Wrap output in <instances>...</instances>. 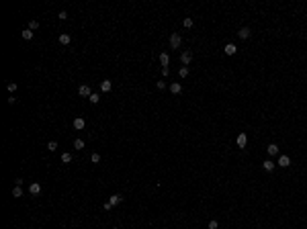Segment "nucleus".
I'll return each mask as SVG.
<instances>
[{
	"label": "nucleus",
	"instance_id": "obj_11",
	"mask_svg": "<svg viewBox=\"0 0 307 229\" xmlns=\"http://www.w3.org/2000/svg\"><path fill=\"white\" fill-rule=\"evenodd\" d=\"M170 92L172 94H180V92H182V86H180L178 82H172L170 84Z\"/></svg>",
	"mask_w": 307,
	"mask_h": 229
},
{
	"label": "nucleus",
	"instance_id": "obj_32",
	"mask_svg": "<svg viewBox=\"0 0 307 229\" xmlns=\"http://www.w3.org/2000/svg\"><path fill=\"white\" fill-rule=\"evenodd\" d=\"M113 229H119V227H113Z\"/></svg>",
	"mask_w": 307,
	"mask_h": 229
},
{
	"label": "nucleus",
	"instance_id": "obj_15",
	"mask_svg": "<svg viewBox=\"0 0 307 229\" xmlns=\"http://www.w3.org/2000/svg\"><path fill=\"white\" fill-rule=\"evenodd\" d=\"M70 41H72V37H70L68 33H61L60 35V43H61V45H70Z\"/></svg>",
	"mask_w": 307,
	"mask_h": 229
},
{
	"label": "nucleus",
	"instance_id": "obj_27",
	"mask_svg": "<svg viewBox=\"0 0 307 229\" xmlns=\"http://www.w3.org/2000/svg\"><path fill=\"white\" fill-rule=\"evenodd\" d=\"M37 27H39V20H31V23H29V29H31V31H35Z\"/></svg>",
	"mask_w": 307,
	"mask_h": 229
},
{
	"label": "nucleus",
	"instance_id": "obj_4",
	"mask_svg": "<svg viewBox=\"0 0 307 229\" xmlns=\"http://www.w3.org/2000/svg\"><path fill=\"white\" fill-rule=\"evenodd\" d=\"M276 164H279L280 168H289V166H291V158L283 154V155H279V162H276Z\"/></svg>",
	"mask_w": 307,
	"mask_h": 229
},
{
	"label": "nucleus",
	"instance_id": "obj_6",
	"mask_svg": "<svg viewBox=\"0 0 307 229\" xmlns=\"http://www.w3.org/2000/svg\"><path fill=\"white\" fill-rule=\"evenodd\" d=\"M266 154H268V155H279V154H280L279 145H276V143H270V145H266Z\"/></svg>",
	"mask_w": 307,
	"mask_h": 229
},
{
	"label": "nucleus",
	"instance_id": "obj_26",
	"mask_svg": "<svg viewBox=\"0 0 307 229\" xmlns=\"http://www.w3.org/2000/svg\"><path fill=\"white\" fill-rule=\"evenodd\" d=\"M6 88H8V92L13 94L14 90H16V84H14V82H8V84H6Z\"/></svg>",
	"mask_w": 307,
	"mask_h": 229
},
{
	"label": "nucleus",
	"instance_id": "obj_12",
	"mask_svg": "<svg viewBox=\"0 0 307 229\" xmlns=\"http://www.w3.org/2000/svg\"><path fill=\"white\" fill-rule=\"evenodd\" d=\"M239 39H248V37H250V35H252V31H250V29H248V27H242V29H239Z\"/></svg>",
	"mask_w": 307,
	"mask_h": 229
},
{
	"label": "nucleus",
	"instance_id": "obj_29",
	"mask_svg": "<svg viewBox=\"0 0 307 229\" xmlns=\"http://www.w3.org/2000/svg\"><path fill=\"white\" fill-rule=\"evenodd\" d=\"M156 88H158V90H164V88H166V82H162V80L156 82Z\"/></svg>",
	"mask_w": 307,
	"mask_h": 229
},
{
	"label": "nucleus",
	"instance_id": "obj_3",
	"mask_svg": "<svg viewBox=\"0 0 307 229\" xmlns=\"http://www.w3.org/2000/svg\"><path fill=\"white\" fill-rule=\"evenodd\" d=\"M236 143H238V147L244 149L246 145H248V135H246V133H239L238 137H236Z\"/></svg>",
	"mask_w": 307,
	"mask_h": 229
},
{
	"label": "nucleus",
	"instance_id": "obj_21",
	"mask_svg": "<svg viewBox=\"0 0 307 229\" xmlns=\"http://www.w3.org/2000/svg\"><path fill=\"white\" fill-rule=\"evenodd\" d=\"M74 147L76 149H84V141H82V139H74Z\"/></svg>",
	"mask_w": 307,
	"mask_h": 229
},
{
	"label": "nucleus",
	"instance_id": "obj_19",
	"mask_svg": "<svg viewBox=\"0 0 307 229\" xmlns=\"http://www.w3.org/2000/svg\"><path fill=\"white\" fill-rule=\"evenodd\" d=\"M88 100H90V102H92V104H98V100H101V96H98V94H96V92H92V94H90V96H88Z\"/></svg>",
	"mask_w": 307,
	"mask_h": 229
},
{
	"label": "nucleus",
	"instance_id": "obj_2",
	"mask_svg": "<svg viewBox=\"0 0 307 229\" xmlns=\"http://www.w3.org/2000/svg\"><path fill=\"white\" fill-rule=\"evenodd\" d=\"M180 43H182V37H180L178 33H172L170 35V47L172 49H178V47H180Z\"/></svg>",
	"mask_w": 307,
	"mask_h": 229
},
{
	"label": "nucleus",
	"instance_id": "obj_18",
	"mask_svg": "<svg viewBox=\"0 0 307 229\" xmlns=\"http://www.w3.org/2000/svg\"><path fill=\"white\" fill-rule=\"evenodd\" d=\"M13 196H14V198H20V196H23V188H20V186H14V188H13Z\"/></svg>",
	"mask_w": 307,
	"mask_h": 229
},
{
	"label": "nucleus",
	"instance_id": "obj_31",
	"mask_svg": "<svg viewBox=\"0 0 307 229\" xmlns=\"http://www.w3.org/2000/svg\"><path fill=\"white\" fill-rule=\"evenodd\" d=\"M23 182H25L23 178H16V180H14V186H23Z\"/></svg>",
	"mask_w": 307,
	"mask_h": 229
},
{
	"label": "nucleus",
	"instance_id": "obj_1",
	"mask_svg": "<svg viewBox=\"0 0 307 229\" xmlns=\"http://www.w3.org/2000/svg\"><path fill=\"white\" fill-rule=\"evenodd\" d=\"M121 201H123V196H121V194H113L109 201L104 202V211H111L113 207H117V205H119Z\"/></svg>",
	"mask_w": 307,
	"mask_h": 229
},
{
	"label": "nucleus",
	"instance_id": "obj_5",
	"mask_svg": "<svg viewBox=\"0 0 307 229\" xmlns=\"http://www.w3.org/2000/svg\"><path fill=\"white\" fill-rule=\"evenodd\" d=\"M29 192H31L33 196H37L41 192V184L39 182H31V184H29Z\"/></svg>",
	"mask_w": 307,
	"mask_h": 229
},
{
	"label": "nucleus",
	"instance_id": "obj_7",
	"mask_svg": "<svg viewBox=\"0 0 307 229\" xmlns=\"http://www.w3.org/2000/svg\"><path fill=\"white\" fill-rule=\"evenodd\" d=\"M78 94H80V96H90V94H92V90H90L88 84H82V86L78 88Z\"/></svg>",
	"mask_w": 307,
	"mask_h": 229
},
{
	"label": "nucleus",
	"instance_id": "obj_13",
	"mask_svg": "<svg viewBox=\"0 0 307 229\" xmlns=\"http://www.w3.org/2000/svg\"><path fill=\"white\" fill-rule=\"evenodd\" d=\"M236 51H238V47H236L233 43H227V45H225V55H236Z\"/></svg>",
	"mask_w": 307,
	"mask_h": 229
},
{
	"label": "nucleus",
	"instance_id": "obj_30",
	"mask_svg": "<svg viewBox=\"0 0 307 229\" xmlns=\"http://www.w3.org/2000/svg\"><path fill=\"white\" fill-rule=\"evenodd\" d=\"M57 16H60L61 20H66V19H68V13H66V10H60V14H57Z\"/></svg>",
	"mask_w": 307,
	"mask_h": 229
},
{
	"label": "nucleus",
	"instance_id": "obj_22",
	"mask_svg": "<svg viewBox=\"0 0 307 229\" xmlns=\"http://www.w3.org/2000/svg\"><path fill=\"white\" fill-rule=\"evenodd\" d=\"M178 74H180V78H186V76H188V67H186V66H182Z\"/></svg>",
	"mask_w": 307,
	"mask_h": 229
},
{
	"label": "nucleus",
	"instance_id": "obj_24",
	"mask_svg": "<svg viewBox=\"0 0 307 229\" xmlns=\"http://www.w3.org/2000/svg\"><path fill=\"white\" fill-rule=\"evenodd\" d=\"M182 25H184L186 29H191V27H192V19H191V16H186V19L182 20Z\"/></svg>",
	"mask_w": 307,
	"mask_h": 229
},
{
	"label": "nucleus",
	"instance_id": "obj_8",
	"mask_svg": "<svg viewBox=\"0 0 307 229\" xmlns=\"http://www.w3.org/2000/svg\"><path fill=\"white\" fill-rule=\"evenodd\" d=\"M180 61H182L184 66H188V64L192 61V53H191V51H182V55H180Z\"/></svg>",
	"mask_w": 307,
	"mask_h": 229
},
{
	"label": "nucleus",
	"instance_id": "obj_28",
	"mask_svg": "<svg viewBox=\"0 0 307 229\" xmlns=\"http://www.w3.org/2000/svg\"><path fill=\"white\" fill-rule=\"evenodd\" d=\"M217 227H219V223L215 221V219H211V221H209V229H217Z\"/></svg>",
	"mask_w": 307,
	"mask_h": 229
},
{
	"label": "nucleus",
	"instance_id": "obj_14",
	"mask_svg": "<svg viewBox=\"0 0 307 229\" xmlns=\"http://www.w3.org/2000/svg\"><path fill=\"white\" fill-rule=\"evenodd\" d=\"M262 168H264L266 172H272V170H274V162H272V160H264V162H262Z\"/></svg>",
	"mask_w": 307,
	"mask_h": 229
},
{
	"label": "nucleus",
	"instance_id": "obj_9",
	"mask_svg": "<svg viewBox=\"0 0 307 229\" xmlns=\"http://www.w3.org/2000/svg\"><path fill=\"white\" fill-rule=\"evenodd\" d=\"M72 125H74V129H78V131H80V129H84V127H86V121H84L82 117H76Z\"/></svg>",
	"mask_w": 307,
	"mask_h": 229
},
{
	"label": "nucleus",
	"instance_id": "obj_25",
	"mask_svg": "<svg viewBox=\"0 0 307 229\" xmlns=\"http://www.w3.org/2000/svg\"><path fill=\"white\" fill-rule=\"evenodd\" d=\"M47 149H49V151H55V149H57V141H49L47 143Z\"/></svg>",
	"mask_w": 307,
	"mask_h": 229
},
{
	"label": "nucleus",
	"instance_id": "obj_20",
	"mask_svg": "<svg viewBox=\"0 0 307 229\" xmlns=\"http://www.w3.org/2000/svg\"><path fill=\"white\" fill-rule=\"evenodd\" d=\"M61 162L70 164V162H72V154H61Z\"/></svg>",
	"mask_w": 307,
	"mask_h": 229
},
{
	"label": "nucleus",
	"instance_id": "obj_10",
	"mask_svg": "<svg viewBox=\"0 0 307 229\" xmlns=\"http://www.w3.org/2000/svg\"><path fill=\"white\" fill-rule=\"evenodd\" d=\"M160 64H162V67H168V64H170V55L166 53V51L160 53Z\"/></svg>",
	"mask_w": 307,
	"mask_h": 229
},
{
	"label": "nucleus",
	"instance_id": "obj_16",
	"mask_svg": "<svg viewBox=\"0 0 307 229\" xmlns=\"http://www.w3.org/2000/svg\"><path fill=\"white\" fill-rule=\"evenodd\" d=\"M101 90L102 92H111V80H102L101 82Z\"/></svg>",
	"mask_w": 307,
	"mask_h": 229
},
{
	"label": "nucleus",
	"instance_id": "obj_17",
	"mask_svg": "<svg viewBox=\"0 0 307 229\" xmlns=\"http://www.w3.org/2000/svg\"><path fill=\"white\" fill-rule=\"evenodd\" d=\"M20 35H23V39H25V41H31V39H33V31H31V29H25Z\"/></svg>",
	"mask_w": 307,
	"mask_h": 229
},
{
	"label": "nucleus",
	"instance_id": "obj_23",
	"mask_svg": "<svg viewBox=\"0 0 307 229\" xmlns=\"http://www.w3.org/2000/svg\"><path fill=\"white\" fill-rule=\"evenodd\" d=\"M90 162L98 164V162H101V154H92V155H90Z\"/></svg>",
	"mask_w": 307,
	"mask_h": 229
}]
</instances>
